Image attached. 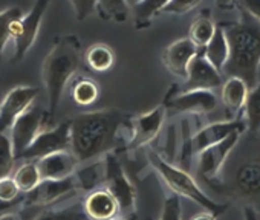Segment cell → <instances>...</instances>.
I'll return each instance as SVG.
<instances>
[{"mask_svg": "<svg viewBox=\"0 0 260 220\" xmlns=\"http://www.w3.org/2000/svg\"><path fill=\"white\" fill-rule=\"evenodd\" d=\"M236 188L243 196L260 193V162L243 164L236 174Z\"/></svg>", "mask_w": 260, "mask_h": 220, "instance_id": "44dd1931", "label": "cell"}, {"mask_svg": "<svg viewBox=\"0 0 260 220\" xmlns=\"http://www.w3.org/2000/svg\"><path fill=\"white\" fill-rule=\"evenodd\" d=\"M77 158L74 153L64 150V152H57L52 155H48L42 159L37 161V167L42 176V180H60L71 177V174L75 171L77 167Z\"/></svg>", "mask_w": 260, "mask_h": 220, "instance_id": "9a60e30c", "label": "cell"}, {"mask_svg": "<svg viewBox=\"0 0 260 220\" xmlns=\"http://www.w3.org/2000/svg\"><path fill=\"white\" fill-rule=\"evenodd\" d=\"M86 63L95 72H106L113 66L115 54L106 45H93L86 52Z\"/></svg>", "mask_w": 260, "mask_h": 220, "instance_id": "7402d4cb", "label": "cell"}, {"mask_svg": "<svg viewBox=\"0 0 260 220\" xmlns=\"http://www.w3.org/2000/svg\"><path fill=\"white\" fill-rule=\"evenodd\" d=\"M159 220H182L181 199L178 194H173V196L166 199Z\"/></svg>", "mask_w": 260, "mask_h": 220, "instance_id": "d6a6232c", "label": "cell"}, {"mask_svg": "<svg viewBox=\"0 0 260 220\" xmlns=\"http://www.w3.org/2000/svg\"><path fill=\"white\" fill-rule=\"evenodd\" d=\"M240 133L242 132H234L228 138L222 139L220 142L211 147H207L205 150L199 153V173L205 179H213L219 173L226 158L230 156V153L239 142Z\"/></svg>", "mask_w": 260, "mask_h": 220, "instance_id": "8fae6325", "label": "cell"}, {"mask_svg": "<svg viewBox=\"0 0 260 220\" xmlns=\"http://www.w3.org/2000/svg\"><path fill=\"white\" fill-rule=\"evenodd\" d=\"M14 180L17 182L20 191H25V193L32 191L42 182V176H40L37 162H26V164H23L17 170V173L14 176Z\"/></svg>", "mask_w": 260, "mask_h": 220, "instance_id": "83f0119b", "label": "cell"}, {"mask_svg": "<svg viewBox=\"0 0 260 220\" xmlns=\"http://www.w3.org/2000/svg\"><path fill=\"white\" fill-rule=\"evenodd\" d=\"M78 20H86L98 8V0H71Z\"/></svg>", "mask_w": 260, "mask_h": 220, "instance_id": "836d02e7", "label": "cell"}, {"mask_svg": "<svg viewBox=\"0 0 260 220\" xmlns=\"http://www.w3.org/2000/svg\"><path fill=\"white\" fill-rule=\"evenodd\" d=\"M16 156L13 152L11 139H8L4 133H0V179L7 177L13 170Z\"/></svg>", "mask_w": 260, "mask_h": 220, "instance_id": "4dcf8cb0", "label": "cell"}, {"mask_svg": "<svg viewBox=\"0 0 260 220\" xmlns=\"http://www.w3.org/2000/svg\"><path fill=\"white\" fill-rule=\"evenodd\" d=\"M110 220H138V218H135V217H125V218H116V217H113Z\"/></svg>", "mask_w": 260, "mask_h": 220, "instance_id": "b9f144b4", "label": "cell"}, {"mask_svg": "<svg viewBox=\"0 0 260 220\" xmlns=\"http://www.w3.org/2000/svg\"><path fill=\"white\" fill-rule=\"evenodd\" d=\"M243 108H245L248 130L251 133L257 132L260 129V83H257L252 89H249Z\"/></svg>", "mask_w": 260, "mask_h": 220, "instance_id": "cb8c5ba5", "label": "cell"}, {"mask_svg": "<svg viewBox=\"0 0 260 220\" xmlns=\"http://www.w3.org/2000/svg\"><path fill=\"white\" fill-rule=\"evenodd\" d=\"M164 118H166L164 105L155 107L152 112L140 115L134 123V132H132V139L128 142V149H138L141 145L152 142L161 130Z\"/></svg>", "mask_w": 260, "mask_h": 220, "instance_id": "7c38bea8", "label": "cell"}, {"mask_svg": "<svg viewBox=\"0 0 260 220\" xmlns=\"http://www.w3.org/2000/svg\"><path fill=\"white\" fill-rule=\"evenodd\" d=\"M243 218H245V220H258L257 212H255L251 206H246V208L243 209Z\"/></svg>", "mask_w": 260, "mask_h": 220, "instance_id": "f35d334b", "label": "cell"}, {"mask_svg": "<svg viewBox=\"0 0 260 220\" xmlns=\"http://www.w3.org/2000/svg\"><path fill=\"white\" fill-rule=\"evenodd\" d=\"M84 212L90 220H110L119 212V205L110 191L95 190L84 200Z\"/></svg>", "mask_w": 260, "mask_h": 220, "instance_id": "ac0fdd59", "label": "cell"}, {"mask_svg": "<svg viewBox=\"0 0 260 220\" xmlns=\"http://www.w3.org/2000/svg\"><path fill=\"white\" fill-rule=\"evenodd\" d=\"M104 177H106L104 162H101V164L96 162V164L87 165L77 173V179H78L81 188H84V190L95 188L100 182H104Z\"/></svg>", "mask_w": 260, "mask_h": 220, "instance_id": "f1b7e54d", "label": "cell"}, {"mask_svg": "<svg viewBox=\"0 0 260 220\" xmlns=\"http://www.w3.org/2000/svg\"><path fill=\"white\" fill-rule=\"evenodd\" d=\"M149 161L153 165V168L158 171V174L162 177V180L167 184V187L175 194H178L179 197H185V199L193 200L194 203L202 206L205 211L213 212L214 215L223 214L225 205H220V203L214 202L213 199H210V196H207L201 190V187L188 174L187 170L169 164L167 161H164L159 155H156L153 152L149 153Z\"/></svg>", "mask_w": 260, "mask_h": 220, "instance_id": "277c9868", "label": "cell"}, {"mask_svg": "<svg viewBox=\"0 0 260 220\" xmlns=\"http://www.w3.org/2000/svg\"><path fill=\"white\" fill-rule=\"evenodd\" d=\"M198 54H199V48L190 39H181L172 43L164 51L162 60L172 74L185 78L188 66Z\"/></svg>", "mask_w": 260, "mask_h": 220, "instance_id": "4fadbf2b", "label": "cell"}, {"mask_svg": "<svg viewBox=\"0 0 260 220\" xmlns=\"http://www.w3.org/2000/svg\"><path fill=\"white\" fill-rule=\"evenodd\" d=\"M4 95H2V90H0V107H2V102H4Z\"/></svg>", "mask_w": 260, "mask_h": 220, "instance_id": "7bdbcfd3", "label": "cell"}, {"mask_svg": "<svg viewBox=\"0 0 260 220\" xmlns=\"http://www.w3.org/2000/svg\"><path fill=\"white\" fill-rule=\"evenodd\" d=\"M75 190V184L72 177L60 179V180H42L32 191L28 194L29 205H48L55 202L57 199L72 193Z\"/></svg>", "mask_w": 260, "mask_h": 220, "instance_id": "e0dca14e", "label": "cell"}, {"mask_svg": "<svg viewBox=\"0 0 260 220\" xmlns=\"http://www.w3.org/2000/svg\"><path fill=\"white\" fill-rule=\"evenodd\" d=\"M249 87L239 77H228L225 84L222 86V102L230 112H239L245 105Z\"/></svg>", "mask_w": 260, "mask_h": 220, "instance_id": "ffe728a7", "label": "cell"}, {"mask_svg": "<svg viewBox=\"0 0 260 220\" xmlns=\"http://www.w3.org/2000/svg\"><path fill=\"white\" fill-rule=\"evenodd\" d=\"M80 40L75 35L61 37L43 61L42 77L48 93V112L52 117L60 104L63 90L81 63Z\"/></svg>", "mask_w": 260, "mask_h": 220, "instance_id": "3957f363", "label": "cell"}, {"mask_svg": "<svg viewBox=\"0 0 260 220\" xmlns=\"http://www.w3.org/2000/svg\"><path fill=\"white\" fill-rule=\"evenodd\" d=\"M216 28H217V25H214L213 20H211L210 17H205V16L198 17V19L193 22L191 28H190V35H188V39H190L198 48H202V49H204V48L210 43V40L213 39V35H214V32H216Z\"/></svg>", "mask_w": 260, "mask_h": 220, "instance_id": "d4e9b609", "label": "cell"}, {"mask_svg": "<svg viewBox=\"0 0 260 220\" xmlns=\"http://www.w3.org/2000/svg\"><path fill=\"white\" fill-rule=\"evenodd\" d=\"M46 118V114L40 107H29L23 112L11 127V144L16 159H20L25 150L40 133V127Z\"/></svg>", "mask_w": 260, "mask_h": 220, "instance_id": "52a82bcc", "label": "cell"}, {"mask_svg": "<svg viewBox=\"0 0 260 220\" xmlns=\"http://www.w3.org/2000/svg\"><path fill=\"white\" fill-rule=\"evenodd\" d=\"M23 17V13L19 7H11L0 13V57H2L8 42L13 39V25Z\"/></svg>", "mask_w": 260, "mask_h": 220, "instance_id": "484cf974", "label": "cell"}, {"mask_svg": "<svg viewBox=\"0 0 260 220\" xmlns=\"http://www.w3.org/2000/svg\"><path fill=\"white\" fill-rule=\"evenodd\" d=\"M201 4V0H170L167 7L164 8V13L169 14H184L193 10Z\"/></svg>", "mask_w": 260, "mask_h": 220, "instance_id": "d590c367", "label": "cell"}, {"mask_svg": "<svg viewBox=\"0 0 260 220\" xmlns=\"http://www.w3.org/2000/svg\"><path fill=\"white\" fill-rule=\"evenodd\" d=\"M20 188L17 185V182L14 180V177H2L0 179V200L2 202H11L17 197Z\"/></svg>", "mask_w": 260, "mask_h": 220, "instance_id": "e575fe53", "label": "cell"}, {"mask_svg": "<svg viewBox=\"0 0 260 220\" xmlns=\"http://www.w3.org/2000/svg\"><path fill=\"white\" fill-rule=\"evenodd\" d=\"M127 0H98V10L103 19L113 22H125L128 17Z\"/></svg>", "mask_w": 260, "mask_h": 220, "instance_id": "4316f807", "label": "cell"}, {"mask_svg": "<svg viewBox=\"0 0 260 220\" xmlns=\"http://www.w3.org/2000/svg\"><path fill=\"white\" fill-rule=\"evenodd\" d=\"M37 220H90V218L86 215L84 208L80 209L78 206H72V208L61 209V211L46 212L42 217H39Z\"/></svg>", "mask_w": 260, "mask_h": 220, "instance_id": "1f68e13d", "label": "cell"}, {"mask_svg": "<svg viewBox=\"0 0 260 220\" xmlns=\"http://www.w3.org/2000/svg\"><path fill=\"white\" fill-rule=\"evenodd\" d=\"M217 215H214L213 212L210 211H205V212H199L196 214L194 217H191V220H216Z\"/></svg>", "mask_w": 260, "mask_h": 220, "instance_id": "74e56055", "label": "cell"}, {"mask_svg": "<svg viewBox=\"0 0 260 220\" xmlns=\"http://www.w3.org/2000/svg\"><path fill=\"white\" fill-rule=\"evenodd\" d=\"M222 26L230 45V58L222 72L242 78L252 89L260 72V22L242 11L237 23Z\"/></svg>", "mask_w": 260, "mask_h": 220, "instance_id": "7a4b0ae2", "label": "cell"}, {"mask_svg": "<svg viewBox=\"0 0 260 220\" xmlns=\"http://www.w3.org/2000/svg\"><path fill=\"white\" fill-rule=\"evenodd\" d=\"M242 130H243V124L239 121H223V123L210 124L191 136L193 153H201L207 147H211V145L220 142L222 139L228 138L231 133L242 132Z\"/></svg>", "mask_w": 260, "mask_h": 220, "instance_id": "2e32d148", "label": "cell"}, {"mask_svg": "<svg viewBox=\"0 0 260 220\" xmlns=\"http://www.w3.org/2000/svg\"><path fill=\"white\" fill-rule=\"evenodd\" d=\"M39 89L19 86L14 87L2 102L0 107V133H4L7 129H11L16 120L31 107L32 101L37 98Z\"/></svg>", "mask_w": 260, "mask_h": 220, "instance_id": "9c48e42d", "label": "cell"}, {"mask_svg": "<svg viewBox=\"0 0 260 220\" xmlns=\"http://www.w3.org/2000/svg\"><path fill=\"white\" fill-rule=\"evenodd\" d=\"M104 167H106V177H104L106 190L110 191L112 196L116 199L119 205V211H125V212L134 211L135 200H137V190L134 184L128 180L127 174L124 173L118 158L113 155H106Z\"/></svg>", "mask_w": 260, "mask_h": 220, "instance_id": "8992f818", "label": "cell"}, {"mask_svg": "<svg viewBox=\"0 0 260 220\" xmlns=\"http://www.w3.org/2000/svg\"><path fill=\"white\" fill-rule=\"evenodd\" d=\"M124 114L115 108L80 114L71 120V152L78 162L107 153L113 145Z\"/></svg>", "mask_w": 260, "mask_h": 220, "instance_id": "6da1fadb", "label": "cell"}, {"mask_svg": "<svg viewBox=\"0 0 260 220\" xmlns=\"http://www.w3.org/2000/svg\"><path fill=\"white\" fill-rule=\"evenodd\" d=\"M243 11H246L252 19L260 22V0H240Z\"/></svg>", "mask_w": 260, "mask_h": 220, "instance_id": "8d00e7d4", "label": "cell"}, {"mask_svg": "<svg viewBox=\"0 0 260 220\" xmlns=\"http://www.w3.org/2000/svg\"><path fill=\"white\" fill-rule=\"evenodd\" d=\"M219 8H231L236 0H214Z\"/></svg>", "mask_w": 260, "mask_h": 220, "instance_id": "ab89813d", "label": "cell"}, {"mask_svg": "<svg viewBox=\"0 0 260 220\" xmlns=\"http://www.w3.org/2000/svg\"><path fill=\"white\" fill-rule=\"evenodd\" d=\"M217 105V98L211 90H190L181 92L179 96L169 102V107L176 114L193 112V114H208L213 112Z\"/></svg>", "mask_w": 260, "mask_h": 220, "instance_id": "5bb4252c", "label": "cell"}, {"mask_svg": "<svg viewBox=\"0 0 260 220\" xmlns=\"http://www.w3.org/2000/svg\"><path fill=\"white\" fill-rule=\"evenodd\" d=\"M141 2V0H127V4H128V7L130 8H132V7H135L137 4H140Z\"/></svg>", "mask_w": 260, "mask_h": 220, "instance_id": "60d3db41", "label": "cell"}, {"mask_svg": "<svg viewBox=\"0 0 260 220\" xmlns=\"http://www.w3.org/2000/svg\"><path fill=\"white\" fill-rule=\"evenodd\" d=\"M51 0H36L32 10L22 19L14 22L13 39L16 42V49H14L13 61H20L34 45L40 31V23L43 20V16Z\"/></svg>", "mask_w": 260, "mask_h": 220, "instance_id": "5b68a950", "label": "cell"}, {"mask_svg": "<svg viewBox=\"0 0 260 220\" xmlns=\"http://www.w3.org/2000/svg\"><path fill=\"white\" fill-rule=\"evenodd\" d=\"M98 86L92 80H80L74 84L72 89V98L80 105H89L96 101L98 98Z\"/></svg>", "mask_w": 260, "mask_h": 220, "instance_id": "f546056e", "label": "cell"}, {"mask_svg": "<svg viewBox=\"0 0 260 220\" xmlns=\"http://www.w3.org/2000/svg\"><path fill=\"white\" fill-rule=\"evenodd\" d=\"M202 54L217 70H220V72L223 70L226 61L230 58V45H228V39H226V34H225V29L222 25H217L213 39L202 49Z\"/></svg>", "mask_w": 260, "mask_h": 220, "instance_id": "d6986e66", "label": "cell"}, {"mask_svg": "<svg viewBox=\"0 0 260 220\" xmlns=\"http://www.w3.org/2000/svg\"><path fill=\"white\" fill-rule=\"evenodd\" d=\"M169 2H170V0H141L140 4L132 7L135 23L140 25V26H144V25L150 23V20L158 13H164V8L167 7Z\"/></svg>", "mask_w": 260, "mask_h": 220, "instance_id": "603a6c76", "label": "cell"}, {"mask_svg": "<svg viewBox=\"0 0 260 220\" xmlns=\"http://www.w3.org/2000/svg\"><path fill=\"white\" fill-rule=\"evenodd\" d=\"M222 84L220 70H217L202 52H199L190 63L185 81L181 87V92L190 90H211Z\"/></svg>", "mask_w": 260, "mask_h": 220, "instance_id": "30bf717a", "label": "cell"}, {"mask_svg": "<svg viewBox=\"0 0 260 220\" xmlns=\"http://www.w3.org/2000/svg\"><path fill=\"white\" fill-rule=\"evenodd\" d=\"M71 147V121H64L52 130H46L37 135L32 144L25 150L20 159L32 161L42 159L48 155L64 152Z\"/></svg>", "mask_w": 260, "mask_h": 220, "instance_id": "ba28073f", "label": "cell"}]
</instances>
